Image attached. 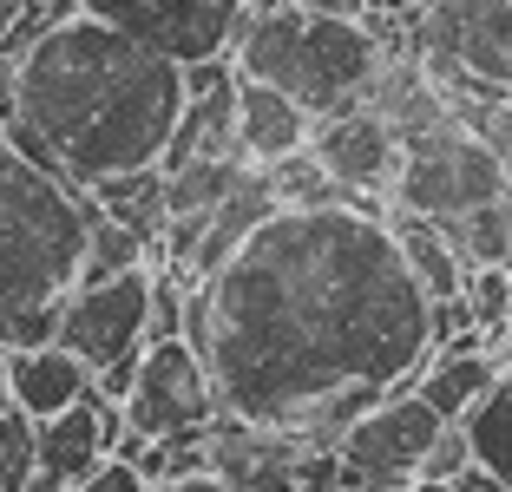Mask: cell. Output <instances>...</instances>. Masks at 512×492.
I'll return each instance as SVG.
<instances>
[{"label":"cell","instance_id":"6da1fadb","mask_svg":"<svg viewBox=\"0 0 512 492\" xmlns=\"http://www.w3.org/2000/svg\"><path fill=\"white\" fill-rule=\"evenodd\" d=\"M184 342L211 361L217 401L243 427L335 447L434 355V296L407 269L388 210L283 204L191 283Z\"/></svg>","mask_w":512,"mask_h":492},{"label":"cell","instance_id":"7a4b0ae2","mask_svg":"<svg viewBox=\"0 0 512 492\" xmlns=\"http://www.w3.org/2000/svg\"><path fill=\"white\" fill-rule=\"evenodd\" d=\"M184 105V66L86 7L20 60V119L60 151L79 191L158 164Z\"/></svg>","mask_w":512,"mask_h":492},{"label":"cell","instance_id":"3957f363","mask_svg":"<svg viewBox=\"0 0 512 492\" xmlns=\"http://www.w3.org/2000/svg\"><path fill=\"white\" fill-rule=\"evenodd\" d=\"M99 197L46 178L0 132V348H40L60 335V309L79 289Z\"/></svg>","mask_w":512,"mask_h":492},{"label":"cell","instance_id":"277c9868","mask_svg":"<svg viewBox=\"0 0 512 492\" xmlns=\"http://www.w3.org/2000/svg\"><path fill=\"white\" fill-rule=\"evenodd\" d=\"M230 60L243 79H270L316 119H335L368 105L388 53L368 14H309L296 0H250Z\"/></svg>","mask_w":512,"mask_h":492},{"label":"cell","instance_id":"5b68a950","mask_svg":"<svg viewBox=\"0 0 512 492\" xmlns=\"http://www.w3.org/2000/svg\"><path fill=\"white\" fill-rule=\"evenodd\" d=\"M506 191H512V164L460 119H440L407 138V158H401V178H394L388 204L447 224V217H467V210L493 204Z\"/></svg>","mask_w":512,"mask_h":492},{"label":"cell","instance_id":"8992f818","mask_svg":"<svg viewBox=\"0 0 512 492\" xmlns=\"http://www.w3.org/2000/svg\"><path fill=\"white\" fill-rule=\"evenodd\" d=\"M440 433H447V420L434 414V401H427L414 381L388 388L342 440H335V447H342V466H348L342 492H381V486H401V479H421V460L434 453Z\"/></svg>","mask_w":512,"mask_h":492},{"label":"cell","instance_id":"52a82bcc","mask_svg":"<svg viewBox=\"0 0 512 492\" xmlns=\"http://www.w3.org/2000/svg\"><path fill=\"white\" fill-rule=\"evenodd\" d=\"M224 401H217L211 361L197 355L184 335L171 342H145V361H138V381L125 394V420L145 440H184V433H211Z\"/></svg>","mask_w":512,"mask_h":492},{"label":"cell","instance_id":"ba28073f","mask_svg":"<svg viewBox=\"0 0 512 492\" xmlns=\"http://www.w3.org/2000/svg\"><path fill=\"white\" fill-rule=\"evenodd\" d=\"M92 374H106L112 361L138 355L151 342V263L125 269V276H106V283H79L60 309V335Z\"/></svg>","mask_w":512,"mask_h":492},{"label":"cell","instance_id":"9c48e42d","mask_svg":"<svg viewBox=\"0 0 512 492\" xmlns=\"http://www.w3.org/2000/svg\"><path fill=\"white\" fill-rule=\"evenodd\" d=\"M79 7L112 20V27H125L132 40L171 53L178 66L230 53L243 14H250V0H79Z\"/></svg>","mask_w":512,"mask_h":492},{"label":"cell","instance_id":"30bf717a","mask_svg":"<svg viewBox=\"0 0 512 492\" xmlns=\"http://www.w3.org/2000/svg\"><path fill=\"white\" fill-rule=\"evenodd\" d=\"M309 151L322 158V171H329L342 191H381V197H394V178H401V158H407V138L394 132L388 112L355 105V112L316 119Z\"/></svg>","mask_w":512,"mask_h":492},{"label":"cell","instance_id":"8fae6325","mask_svg":"<svg viewBox=\"0 0 512 492\" xmlns=\"http://www.w3.org/2000/svg\"><path fill=\"white\" fill-rule=\"evenodd\" d=\"M316 138V112L289 99L270 79H237V151L250 164H276L289 151H309Z\"/></svg>","mask_w":512,"mask_h":492},{"label":"cell","instance_id":"7c38bea8","mask_svg":"<svg viewBox=\"0 0 512 492\" xmlns=\"http://www.w3.org/2000/svg\"><path fill=\"white\" fill-rule=\"evenodd\" d=\"M499 374L506 368H499V355H493V335H486V328H467V335H453L447 348L427 355V368H421L414 388L434 401L440 420H467L473 407L486 401V388H493Z\"/></svg>","mask_w":512,"mask_h":492},{"label":"cell","instance_id":"4fadbf2b","mask_svg":"<svg viewBox=\"0 0 512 492\" xmlns=\"http://www.w3.org/2000/svg\"><path fill=\"white\" fill-rule=\"evenodd\" d=\"M7 381H14V407L27 420H53L73 401H86L99 374L66 342H40V348H7Z\"/></svg>","mask_w":512,"mask_h":492},{"label":"cell","instance_id":"5bb4252c","mask_svg":"<svg viewBox=\"0 0 512 492\" xmlns=\"http://www.w3.org/2000/svg\"><path fill=\"white\" fill-rule=\"evenodd\" d=\"M33 447H40V473L66 479V486H79L86 473H99V466L112 460V447H106V414H99V394L73 401L66 414H53V420H33Z\"/></svg>","mask_w":512,"mask_h":492},{"label":"cell","instance_id":"9a60e30c","mask_svg":"<svg viewBox=\"0 0 512 492\" xmlns=\"http://www.w3.org/2000/svg\"><path fill=\"white\" fill-rule=\"evenodd\" d=\"M388 224H394V237H401V256H407V269L421 276L427 296H434V302L467 296L473 263L447 243V230H440L434 217H421V210H401V204H394V210H388Z\"/></svg>","mask_w":512,"mask_h":492},{"label":"cell","instance_id":"2e32d148","mask_svg":"<svg viewBox=\"0 0 512 492\" xmlns=\"http://www.w3.org/2000/svg\"><path fill=\"white\" fill-rule=\"evenodd\" d=\"M191 158H243L237 151V79L184 105V119H178V132H171V145H165L158 164L178 171V164H191Z\"/></svg>","mask_w":512,"mask_h":492},{"label":"cell","instance_id":"e0dca14e","mask_svg":"<svg viewBox=\"0 0 512 492\" xmlns=\"http://www.w3.org/2000/svg\"><path fill=\"white\" fill-rule=\"evenodd\" d=\"M243 171H250V158H191V164H178V171H165L171 217H184V210H217L243 184Z\"/></svg>","mask_w":512,"mask_h":492},{"label":"cell","instance_id":"ac0fdd59","mask_svg":"<svg viewBox=\"0 0 512 492\" xmlns=\"http://www.w3.org/2000/svg\"><path fill=\"white\" fill-rule=\"evenodd\" d=\"M460 427H467V440H473V460H480L486 473L512 479V374H499L493 388H486V401L473 407Z\"/></svg>","mask_w":512,"mask_h":492},{"label":"cell","instance_id":"d6986e66","mask_svg":"<svg viewBox=\"0 0 512 492\" xmlns=\"http://www.w3.org/2000/svg\"><path fill=\"white\" fill-rule=\"evenodd\" d=\"M151 263V243L138 237L132 224L119 217H92V243H86V269H79V283H106V276H125V269H145Z\"/></svg>","mask_w":512,"mask_h":492},{"label":"cell","instance_id":"ffe728a7","mask_svg":"<svg viewBox=\"0 0 512 492\" xmlns=\"http://www.w3.org/2000/svg\"><path fill=\"white\" fill-rule=\"evenodd\" d=\"M467 309L493 342L506 335V322H512V263H480L473 269L467 276Z\"/></svg>","mask_w":512,"mask_h":492},{"label":"cell","instance_id":"44dd1931","mask_svg":"<svg viewBox=\"0 0 512 492\" xmlns=\"http://www.w3.org/2000/svg\"><path fill=\"white\" fill-rule=\"evenodd\" d=\"M33 473H40V447H33V420L14 407V414H0V492H20Z\"/></svg>","mask_w":512,"mask_h":492},{"label":"cell","instance_id":"7402d4cb","mask_svg":"<svg viewBox=\"0 0 512 492\" xmlns=\"http://www.w3.org/2000/svg\"><path fill=\"white\" fill-rule=\"evenodd\" d=\"M467 466H473V440H467V427H460V420H447V433H440L434 453L421 460V486H453Z\"/></svg>","mask_w":512,"mask_h":492},{"label":"cell","instance_id":"603a6c76","mask_svg":"<svg viewBox=\"0 0 512 492\" xmlns=\"http://www.w3.org/2000/svg\"><path fill=\"white\" fill-rule=\"evenodd\" d=\"M73 492H151V479L138 473L132 460H106L99 473H86V479H79Z\"/></svg>","mask_w":512,"mask_h":492},{"label":"cell","instance_id":"cb8c5ba5","mask_svg":"<svg viewBox=\"0 0 512 492\" xmlns=\"http://www.w3.org/2000/svg\"><path fill=\"white\" fill-rule=\"evenodd\" d=\"M230 79H243L230 53H217V60H197V66H184V92H191V99H204V92L230 86Z\"/></svg>","mask_w":512,"mask_h":492},{"label":"cell","instance_id":"d4e9b609","mask_svg":"<svg viewBox=\"0 0 512 492\" xmlns=\"http://www.w3.org/2000/svg\"><path fill=\"white\" fill-rule=\"evenodd\" d=\"M158 492H250V486H237L230 473H217V466H204V473H178V479H165Z\"/></svg>","mask_w":512,"mask_h":492},{"label":"cell","instance_id":"484cf974","mask_svg":"<svg viewBox=\"0 0 512 492\" xmlns=\"http://www.w3.org/2000/svg\"><path fill=\"white\" fill-rule=\"evenodd\" d=\"M14 119H20V60L0 53V132H14Z\"/></svg>","mask_w":512,"mask_h":492},{"label":"cell","instance_id":"4316f807","mask_svg":"<svg viewBox=\"0 0 512 492\" xmlns=\"http://www.w3.org/2000/svg\"><path fill=\"white\" fill-rule=\"evenodd\" d=\"M296 7H309V14H362L368 0H296Z\"/></svg>","mask_w":512,"mask_h":492},{"label":"cell","instance_id":"83f0119b","mask_svg":"<svg viewBox=\"0 0 512 492\" xmlns=\"http://www.w3.org/2000/svg\"><path fill=\"white\" fill-rule=\"evenodd\" d=\"M20 492H73V486H66V479H53V473H33Z\"/></svg>","mask_w":512,"mask_h":492},{"label":"cell","instance_id":"f1b7e54d","mask_svg":"<svg viewBox=\"0 0 512 492\" xmlns=\"http://www.w3.org/2000/svg\"><path fill=\"white\" fill-rule=\"evenodd\" d=\"M0 414H14V381H7V348H0Z\"/></svg>","mask_w":512,"mask_h":492},{"label":"cell","instance_id":"f546056e","mask_svg":"<svg viewBox=\"0 0 512 492\" xmlns=\"http://www.w3.org/2000/svg\"><path fill=\"white\" fill-rule=\"evenodd\" d=\"M20 14H27V0H0V40H7V27H14Z\"/></svg>","mask_w":512,"mask_h":492},{"label":"cell","instance_id":"4dcf8cb0","mask_svg":"<svg viewBox=\"0 0 512 492\" xmlns=\"http://www.w3.org/2000/svg\"><path fill=\"white\" fill-rule=\"evenodd\" d=\"M493 355H499V368L512 374V322H506V335H499V342H493Z\"/></svg>","mask_w":512,"mask_h":492},{"label":"cell","instance_id":"1f68e13d","mask_svg":"<svg viewBox=\"0 0 512 492\" xmlns=\"http://www.w3.org/2000/svg\"><path fill=\"white\" fill-rule=\"evenodd\" d=\"M381 492H434V486H421V479H401V486H381Z\"/></svg>","mask_w":512,"mask_h":492},{"label":"cell","instance_id":"d6a6232c","mask_svg":"<svg viewBox=\"0 0 512 492\" xmlns=\"http://www.w3.org/2000/svg\"><path fill=\"white\" fill-rule=\"evenodd\" d=\"M434 492H460V486H434Z\"/></svg>","mask_w":512,"mask_h":492},{"label":"cell","instance_id":"836d02e7","mask_svg":"<svg viewBox=\"0 0 512 492\" xmlns=\"http://www.w3.org/2000/svg\"><path fill=\"white\" fill-rule=\"evenodd\" d=\"M289 492H296V486H289Z\"/></svg>","mask_w":512,"mask_h":492}]
</instances>
